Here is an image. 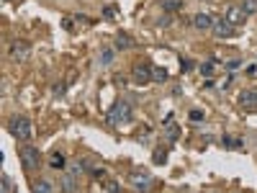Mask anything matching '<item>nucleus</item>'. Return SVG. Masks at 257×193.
Returning <instances> with one entry per match:
<instances>
[{"mask_svg": "<svg viewBox=\"0 0 257 193\" xmlns=\"http://www.w3.org/2000/svg\"><path fill=\"white\" fill-rule=\"evenodd\" d=\"M8 132H11L16 139H31V118L26 116H13L11 124H8Z\"/></svg>", "mask_w": 257, "mask_h": 193, "instance_id": "1", "label": "nucleus"}, {"mask_svg": "<svg viewBox=\"0 0 257 193\" xmlns=\"http://www.w3.org/2000/svg\"><path fill=\"white\" fill-rule=\"evenodd\" d=\"M128 118H131V106L126 103V100H116L111 106V111H108V124H126Z\"/></svg>", "mask_w": 257, "mask_h": 193, "instance_id": "2", "label": "nucleus"}, {"mask_svg": "<svg viewBox=\"0 0 257 193\" xmlns=\"http://www.w3.org/2000/svg\"><path fill=\"white\" fill-rule=\"evenodd\" d=\"M21 160H23V168L26 170H36L41 165V152L36 150V147L26 144V147H21Z\"/></svg>", "mask_w": 257, "mask_h": 193, "instance_id": "3", "label": "nucleus"}, {"mask_svg": "<svg viewBox=\"0 0 257 193\" xmlns=\"http://www.w3.org/2000/svg\"><path fill=\"white\" fill-rule=\"evenodd\" d=\"M237 103H239L244 111H257V88H247L239 93L237 98Z\"/></svg>", "mask_w": 257, "mask_h": 193, "instance_id": "4", "label": "nucleus"}, {"mask_svg": "<svg viewBox=\"0 0 257 193\" xmlns=\"http://www.w3.org/2000/svg\"><path fill=\"white\" fill-rule=\"evenodd\" d=\"M131 77H134V82L136 85H147V82L152 80V67L149 64H134V70H131Z\"/></svg>", "mask_w": 257, "mask_h": 193, "instance_id": "5", "label": "nucleus"}, {"mask_svg": "<svg viewBox=\"0 0 257 193\" xmlns=\"http://www.w3.org/2000/svg\"><path fill=\"white\" fill-rule=\"evenodd\" d=\"M29 54H31V44H29V41H21V39H18V41L11 44V59L23 62L26 57H29Z\"/></svg>", "mask_w": 257, "mask_h": 193, "instance_id": "6", "label": "nucleus"}, {"mask_svg": "<svg viewBox=\"0 0 257 193\" xmlns=\"http://www.w3.org/2000/svg\"><path fill=\"white\" fill-rule=\"evenodd\" d=\"M214 36H219V39H232L234 36V26L224 21V18H216L214 21Z\"/></svg>", "mask_w": 257, "mask_h": 193, "instance_id": "7", "label": "nucleus"}, {"mask_svg": "<svg viewBox=\"0 0 257 193\" xmlns=\"http://www.w3.org/2000/svg\"><path fill=\"white\" fill-rule=\"evenodd\" d=\"M244 11H242V8L239 5H229L226 8V16H224V21H229V23H232L234 26V29H237V26H242L244 23Z\"/></svg>", "mask_w": 257, "mask_h": 193, "instance_id": "8", "label": "nucleus"}, {"mask_svg": "<svg viewBox=\"0 0 257 193\" xmlns=\"http://www.w3.org/2000/svg\"><path fill=\"white\" fill-rule=\"evenodd\" d=\"M149 173H144V170H139V173H131V186L134 188H139V191H147L149 188Z\"/></svg>", "mask_w": 257, "mask_h": 193, "instance_id": "9", "label": "nucleus"}, {"mask_svg": "<svg viewBox=\"0 0 257 193\" xmlns=\"http://www.w3.org/2000/svg\"><path fill=\"white\" fill-rule=\"evenodd\" d=\"M193 26L201 31H206V29H214V18H211L208 13H196L193 16Z\"/></svg>", "mask_w": 257, "mask_h": 193, "instance_id": "10", "label": "nucleus"}, {"mask_svg": "<svg viewBox=\"0 0 257 193\" xmlns=\"http://www.w3.org/2000/svg\"><path fill=\"white\" fill-rule=\"evenodd\" d=\"M134 47V39L128 34H118L116 36V49H131Z\"/></svg>", "mask_w": 257, "mask_h": 193, "instance_id": "11", "label": "nucleus"}, {"mask_svg": "<svg viewBox=\"0 0 257 193\" xmlns=\"http://www.w3.org/2000/svg\"><path fill=\"white\" fill-rule=\"evenodd\" d=\"M62 191H64V193H75V191H77L75 175H64V178H62Z\"/></svg>", "mask_w": 257, "mask_h": 193, "instance_id": "12", "label": "nucleus"}, {"mask_svg": "<svg viewBox=\"0 0 257 193\" xmlns=\"http://www.w3.org/2000/svg\"><path fill=\"white\" fill-rule=\"evenodd\" d=\"M160 8H162V11H167V13H175V11L183 8V3H180V0H162Z\"/></svg>", "mask_w": 257, "mask_h": 193, "instance_id": "13", "label": "nucleus"}, {"mask_svg": "<svg viewBox=\"0 0 257 193\" xmlns=\"http://www.w3.org/2000/svg\"><path fill=\"white\" fill-rule=\"evenodd\" d=\"M34 193H52V183L44 180V178L36 180V183H34Z\"/></svg>", "mask_w": 257, "mask_h": 193, "instance_id": "14", "label": "nucleus"}, {"mask_svg": "<svg viewBox=\"0 0 257 193\" xmlns=\"http://www.w3.org/2000/svg\"><path fill=\"white\" fill-rule=\"evenodd\" d=\"M242 11H244V16H252V13H257V0H242Z\"/></svg>", "mask_w": 257, "mask_h": 193, "instance_id": "15", "label": "nucleus"}, {"mask_svg": "<svg viewBox=\"0 0 257 193\" xmlns=\"http://www.w3.org/2000/svg\"><path fill=\"white\" fill-rule=\"evenodd\" d=\"M49 165H52L54 170H62V168H64V157H62L59 152H52V157H49Z\"/></svg>", "mask_w": 257, "mask_h": 193, "instance_id": "16", "label": "nucleus"}, {"mask_svg": "<svg viewBox=\"0 0 257 193\" xmlns=\"http://www.w3.org/2000/svg\"><path fill=\"white\" fill-rule=\"evenodd\" d=\"M152 80L165 82V80H167V70H165V67H152Z\"/></svg>", "mask_w": 257, "mask_h": 193, "instance_id": "17", "label": "nucleus"}, {"mask_svg": "<svg viewBox=\"0 0 257 193\" xmlns=\"http://www.w3.org/2000/svg\"><path fill=\"white\" fill-rule=\"evenodd\" d=\"M111 62H113V49H111V47H106L103 52H100V64L106 67V64H111Z\"/></svg>", "mask_w": 257, "mask_h": 193, "instance_id": "18", "label": "nucleus"}, {"mask_svg": "<svg viewBox=\"0 0 257 193\" xmlns=\"http://www.w3.org/2000/svg\"><path fill=\"white\" fill-rule=\"evenodd\" d=\"M224 147H229V150H242V142L237 136H224Z\"/></svg>", "mask_w": 257, "mask_h": 193, "instance_id": "19", "label": "nucleus"}, {"mask_svg": "<svg viewBox=\"0 0 257 193\" xmlns=\"http://www.w3.org/2000/svg\"><path fill=\"white\" fill-rule=\"evenodd\" d=\"M211 72H214V62H203V64H201V75H211Z\"/></svg>", "mask_w": 257, "mask_h": 193, "instance_id": "20", "label": "nucleus"}, {"mask_svg": "<svg viewBox=\"0 0 257 193\" xmlns=\"http://www.w3.org/2000/svg\"><path fill=\"white\" fill-rule=\"evenodd\" d=\"M178 136H180V129H178V126H170V129H167V139H170V142H175Z\"/></svg>", "mask_w": 257, "mask_h": 193, "instance_id": "21", "label": "nucleus"}, {"mask_svg": "<svg viewBox=\"0 0 257 193\" xmlns=\"http://www.w3.org/2000/svg\"><path fill=\"white\" fill-rule=\"evenodd\" d=\"M190 121H203V111H190Z\"/></svg>", "mask_w": 257, "mask_h": 193, "instance_id": "22", "label": "nucleus"}, {"mask_svg": "<svg viewBox=\"0 0 257 193\" xmlns=\"http://www.w3.org/2000/svg\"><path fill=\"white\" fill-rule=\"evenodd\" d=\"M106 18H113V13H116V5H106Z\"/></svg>", "mask_w": 257, "mask_h": 193, "instance_id": "23", "label": "nucleus"}, {"mask_svg": "<svg viewBox=\"0 0 257 193\" xmlns=\"http://www.w3.org/2000/svg\"><path fill=\"white\" fill-rule=\"evenodd\" d=\"M154 160H157V162H165V152H154Z\"/></svg>", "mask_w": 257, "mask_h": 193, "instance_id": "24", "label": "nucleus"}, {"mask_svg": "<svg viewBox=\"0 0 257 193\" xmlns=\"http://www.w3.org/2000/svg\"><path fill=\"white\" fill-rule=\"evenodd\" d=\"M3 191H5V193L11 191V180H8V178H3Z\"/></svg>", "mask_w": 257, "mask_h": 193, "instance_id": "25", "label": "nucleus"}]
</instances>
